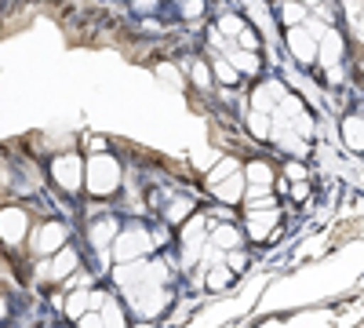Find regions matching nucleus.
I'll list each match as a JSON object with an SVG mask.
<instances>
[{"mask_svg":"<svg viewBox=\"0 0 364 328\" xmlns=\"http://www.w3.org/2000/svg\"><path fill=\"white\" fill-rule=\"evenodd\" d=\"M84 186L91 197H109L120 186V164L106 154H91L87 168H84Z\"/></svg>","mask_w":364,"mask_h":328,"instance_id":"obj_1","label":"nucleus"},{"mask_svg":"<svg viewBox=\"0 0 364 328\" xmlns=\"http://www.w3.org/2000/svg\"><path fill=\"white\" fill-rule=\"evenodd\" d=\"M128 300H132V307H135L139 317H157L164 310V303H168V292L161 288L157 277H146V281L128 285Z\"/></svg>","mask_w":364,"mask_h":328,"instance_id":"obj_2","label":"nucleus"},{"mask_svg":"<svg viewBox=\"0 0 364 328\" xmlns=\"http://www.w3.org/2000/svg\"><path fill=\"white\" fill-rule=\"evenodd\" d=\"M51 179L58 186H63L66 194H77L84 186V161L77 154H63V157H55L51 161Z\"/></svg>","mask_w":364,"mask_h":328,"instance_id":"obj_3","label":"nucleus"},{"mask_svg":"<svg viewBox=\"0 0 364 328\" xmlns=\"http://www.w3.org/2000/svg\"><path fill=\"white\" fill-rule=\"evenodd\" d=\"M149 248H154V237H149L146 230H128V233L113 237V259L117 263H132V259L146 255Z\"/></svg>","mask_w":364,"mask_h":328,"instance_id":"obj_4","label":"nucleus"},{"mask_svg":"<svg viewBox=\"0 0 364 328\" xmlns=\"http://www.w3.org/2000/svg\"><path fill=\"white\" fill-rule=\"evenodd\" d=\"M317 44H321V37L314 33V29H306V26H288V51L299 58L302 66H310V63H317Z\"/></svg>","mask_w":364,"mask_h":328,"instance_id":"obj_5","label":"nucleus"},{"mask_svg":"<svg viewBox=\"0 0 364 328\" xmlns=\"http://www.w3.org/2000/svg\"><path fill=\"white\" fill-rule=\"evenodd\" d=\"M26 230H29L26 208H0V237H4V245H18Z\"/></svg>","mask_w":364,"mask_h":328,"instance_id":"obj_6","label":"nucleus"},{"mask_svg":"<svg viewBox=\"0 0 364 328\" xmlns=\"http://www.w3.org/2000/svg\"><path fill=\"white\" fill-rule=\"evenodd\" d=\"M66 226L63 223H48V226H41L37 233H33V252L37 255H55L58 248L66 245Z\"/></svg>","mask_w":364,"mask_h":328,"instance_id":"obj_7","label":"nucleus"},{"mask_svg":"<svg viewBox=\"0 0 364 328\" xmlns=\"http://www.w3.org/2000/svg\"><path fill=\"white\" fill-rule=\"evenodd\" d=\"M73 270H77V252L63 245V248L55 252V259H51V263H44L37 274H41L44 281H63V277H70Z\"/></svg>","mask_w":364,"mask_h":328,"instance_id":"obj_8","label":"nucleus"},{"mask_svg":"<svg viewBox=\"0 0 364 328\" xmlns=\"http://www.w3.org/2000/svg\"><path fill=\"white\" fill-rule=\"evenodd\" d=\"M343 51H346V41L336 33V29H324L321 33V44H317V58H321V66H339L343 63Z\"/></svg>","mask_w":364,"mask_h":328,"instance_id":"obj_9","label":"nucleus"},{"mask_svg":"<svg viewBox=\"0 0 364 328\" xmlns=\"http://www.w3.org/2000/svg\"><path fill=\"white\" fill-rule=\"evenodd\" d=\"M273 226H277V208H252V216H248V237L262 241V237L273 233Z\"/></svg>","mask_w":364,"mask_h":328,"instance_id":"obj_10","label":"nucleus"},{"mask_svg":"<svg viewBox=\"0 0 364 328\" xmlns=\"http://www.w3.org/2000/svg\"><path fill=\"white\" fill-rule=\"evenodd\" d=\"M245 183H248V179L240 175V171H233V175H226V179H223V183L211 186V194H215L223 204H237L240 197H245Z\"/></svg>","mask_w":364,"mask_h":328,"instance_id":"obj_11","label":"nucleus"},{"mask_svg":"<svg viewBox=\"0 0 364 328\" xmlns=\"http://www.w3.org/2000/svg\"><path fill=\"white\" fill-rule=\"evenodd\" d=\"M288 92L281 84H266V88H255V95H252V110H262V113H269L273 110V102H281Z\"/></svg>","mask_w":364,"mask_h":328,"instance_id":"obj_12","label":"nucleus"},{"mask_svg":"<svg viewBox=\"0 0 364 328\" xmlns=\"http://www.w3.org/2000/svg\"><path fill=\"white\" fill-rule=\"evenodd\" d=\"M343 139H346V146L353 154L364 150V117H346L343 121Z\"/></svg>","mask_w":364,"mask_h":328,"instance_id":"obj_13","label":"nucleus"},{"mask_svg":"<svg viewBox=\"0 0 364 328\" xmlns=\"http://www.w3.org/2000/svg\"><path fill=\"white\" fill-rule=\"evenodd\" d=\"M230 63L240 73H259V55L252 48H230Z\"/></svg>","mask_w":364,"mask_h":328,"instance_id":"obj_14","label":"nucleus"},{"mask_svg":"<svg viewBox=\"0 0 364 328\" xmlns=\"http://www.w3.org/2000/svg\"><path fill=\"white\" fill-rule=\"evenodd\" d=\"M87 237H91V245L95 248H106L113 237H117V219H102V223H95L87 230Z\"/></svg>","mask_w":364,"mask_h":328,"instance_id":"obj_15","label":"nucleus"},{"mask_svg":"<svg viewBox=\"0 0 364 328\" xmlns=\"http://www.w3.org/2000/svg\"><path fill=\"white\" fill-rule=\"evenodd\" d=\"M245 175H248V186H266V190L273 186V168L266 161H252Z\"/></svg>","mask_w":364,"mask_h":328,"instance_id":"obj_16","label":"nucleus"},{"mask_svg":"<svg viewBox=\"0 0 364 328\" xmlns=\"http://www.w3.org/2000/svg\"><path fill=\"white\" fill-rule=\"evenodd\" d=\"M211 245H215V248H240V230L237 226H215V233H211Z\"/></svg>","mask_w":364,"mask_h":328,"instance_id":"obj_17","label":"nucleus"},{"mask_svg":"<svg viewBox=\"0 0 364 328\" xmlns=\"http://www.w3.org/2000/svg\"><path fill=\"white\" fill-rule=\"evenodd\" d=\"M248 132H252L255 139H269V135H273L269 113H262V110H252V117H248Z\"/></svg>","mask_w":364,"mask_h":328,"instance_id":"obj_18","label":"nucleus"},{"mask_svg":"<svg viewBox=\"0 0 364 328\" xmlns=\"http://www.w3.org/2000/svg\"><path fill=\"white\" fill-rule=\"evenodd\" d=\"M281 22H284V26L306 22V4H299V0H284V4H281Z\"/></svg>","mask_w":364,"mask_h":328,"instance_id":"obj_19","label":"nucleus"},{"mask_svg":"<svg viewBox=\"0 0 364 328\" xmlns=\"http://www.w3.org/2000/svg\"><path fill=\"white\" fill-rule=\"evenodd\" d=\"M190 208H193V204H190L186 197H175V201H168V212H164V216H168V223H186V219L193 216Z\"/></svg>","mask_w":364,"mask_h":328,"instance_id":"obj_20","label":"nucleus"},{"mask_svg":"<svg viewBox=\"0 0 364 328\" xmlns=\"http://www.w3.org/2000/svg\"><path fill=\"white\" fill-rule=\"evenodd\" d=\"M84 310H91V292H73L70 300H66V314L80 321V314H84Z\"/></svg>","mask_w":364,"mask_h":328,"instance_id":"obj_21","label":"nucleus"},{"mask_svg":"<svg viewBox=\"0 0 364 328\" xmlns=\"http://www.w3.org/2000/svg\"><path fill=\"white\" fill-rule=\"evenodd\" d=\"M233 171H237V161L223 157V161H219L215 168L208 171V186H215V183H223V179H226V175H233Z\"/></svg>","mask_w":364,"mask_h":328,"instance_id":"obj_22","label":"nucleus"},{"mask_svg":"<svg viewBox=\"0 0 364 328\" xmlns=\"http://www.w3.org/2000/svg\"><path fill=\"white\" fill-rule=\"evenodd\" d=\"M248 15H252V22L262 29V33H269V15H266V4H262V0H248Z\"/></svg>","mask_w":364,"mask_h":328,"instance_id":"obj_23","label":"nucleus"},{"mask_svg":"<svg viewBox=\"0 0 364 328\" xmlns=\"http://www.w3.org/2000/svg\"><path fill=\"white\" fill-rule=\"evenodd\" d=\"M204 219L200 216H190V223H186V230H182V241L186 245H197V241H204Z\"/></svg>","mask_w":364,"mask_h":328,"instance_id":"obj_24","label":"nucleus"},{"mask_svg":"<svg viewBox=\"0 0 364 328\" xmlns=\"http://www.w3.org/2000/svg\"><path fill=\"white\" fill-rule=\"evenodd\" d=\"M215 77L223 80V84H237V77H240V70L230 63V58H215Z\"/></svg>","mask_w":364,"mask_h":328,"instance_id":"obj_25","label":"nucleus"},{"mask_svg":"<svg viewBox=\"0 0 364 328\" xmlns=\"http://www.w3.org/2000/svg\"><path fill=\"white\" fill-rule=\"evenodd\" d=\"M102 321H106V324H124V310H120L113 300H106V303H102Z\"/></svg>","mask_w":364,"mask_h":328,"instance_id":"obj_26","label":"nucleus"},{"mask_svg":"<svg viewBox=\"0 0 364 328\" xmlns=\"http://www.w3.org/2000/svg\"><path fill=\"white\" fill-rule=\"evenodd\" d=\"M230 277H233L230 266H219V270H211V274H208V285H211V288H226Z\"/></svg>","mask_w":364,"mask_h":328,"instance_id":"obj_27","label":"nucleus"},{"mask_svg":"<svg viewBox=\"0 0 364 328\" xmlns=\"http://www.w3.org/2000/svg\"><path fill=\"white\" fill-rule=\"evenodd\" d=\"M219 29H223V33H226L230 41H237V33H240V29H245V22H240V18H233V15H223Z\"/></svg>","mask_w":364,"mask_h":328,"instance_id":"obj_28","label":"nucleus"},{"mask_svg":"<svg viewBox=\"0 0 364 328\" xmlns=\"http://www.w3.org/2000/svg\"><path fill=\"white\" fill-rule=\"evenodd\" d=\"M193 84H197V88H208V84H211V70H208V63H193Z\"/></svg>","mask_w":364,"mask_h":328,"instance_id":"obj_29","label":"nucleus"},{"mask_svg":"<svg viewBox=\"0 0 364 328\" xmlns=\"http://www.w3.org/2000/svg\"><path fill=\"white\" fill-rule=\"evenodd\" d=\"M226 266H230L233 274H237V270H245V266H248L245 252H240V248H230V255H226Z\"/></svg>","mask_w":364,"mask_h":328,"instance_id":"obj_30","label":"nucleus"},{"mask_svg":"<svg viewBox=\"0 0 364 328\" xmlns=\"http://www.w3.org/2000/svg\"><path fill=\"white\" fill-rule=\"evenodd\" d=\"M237 44H240V48H252V51H255V48H259V37H255V29H248V26H245V29H240V33H237Z\"/></svg>","mask_w":364,"mask_h":328,"instance_id":"obj_31","label":"nucleus"},{"mask_svg":"<svg viewBox=\"0 0 364 328\" xmlns=\"http://www.w3.org/2000/svg\"><path fill=\"white\" fill-rule=\"evenodd\" d=\"M204 11V0H182V18H197Z\"/></svg>","mask_w":364,"mask_h":328,"instance_id":"obj_32","label":"nucleus"},{"mask_svg":"<svg viewBox=\"0 0 364 328\" xmlns=\"http://www.w3.org/2000/svg\"><path fill=\"white\" fill-rule=\"evenodd\" d=\"M219 161V154L215 150H204V154H193V164L197 168H211V164H215Z\"/></svg>","mask_w":364,"mask_h":328,"instance_id":"obj_33","label":"nucleus"},{"mask_svg":"<svg viewBox=\"0 0 364 328\" xmlns=\"http://www.w3.org/2000/svg\"><path fill=\"white\" fill-rule=\"evenodd\" d=\"M80 324L99 328V324H106V321H102V314H99V310H84V314H80Z\"/></svg>","mask_w":364,"mask_h":328,"instance_id":"obj_34","label":"nucleus"},{"mask_svg":"<svg viewBox=\"0 0 364 328\" xmlns=\"http://www.w3.org/2000/svg\"><path fill=\"white\" fill-rule=\"evenodd\" d=\"M157 77H161V80H168V84H175V88H178V80H182V77H178V70H171L168 63H164V66H157Z\"/></svg>","mask_w":364,"mask_h":328,"instance_id":"obj_35","label":"nucleus"},{"mask_svg":"<svg viewBox=\"0 0 364 328\" xmlns=\"http://www.w3.org/2000/svg\"><path fill=\"white\" fill-rule=\"evenodd\" d=\"M284 175H288V179H291V183H299V179H306V168H302V164H299V161H295V164H291V161H288V168H284Z\"/></svg>","mask_w":364,"mask_h":328,"instance_id":"obj_36","label":"nucleus"},{"mask_svg":"<svg viewBox=\"0 0 364 328\" xmlns=\"http://www.w3.org/2000/svg\"><path fill=\"white\" fill-rule=\"evenodd\" d=\"M291 197H295V201H302V197H306V179H299V183L291 186Z\"/></svg>","mask_w":364,"mask_h":328,"instance_id":"obj_37","label":"nucleus"},{"mask_svg":"<svg viewBox=\"0 0 364 328\" xmlns=\"http://www.w3.org/2000/svg\"><path fill=\"white\" fill-rule=\"evenodd\" d=\"M8 314V307H4V300H0V317H4Z\"/></svg>","mask_w":364,"mask_h":328,"instance_id":"obj_38","label":"nucleus"},{"mask_svg":"<svg viewBox=\"0 0 364 328\" xmlns=\"http://www.w3.org/2000/svg\"><path fill=\"white\" fill-rule=\"evenodd\" d=\"M306 4H314V0H306Z\"/></svg>","mask_w":364,"mask_h":328,"instance_id":"obj_39","label":"nucleus"}]
</instances>
